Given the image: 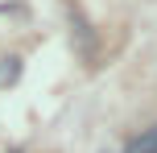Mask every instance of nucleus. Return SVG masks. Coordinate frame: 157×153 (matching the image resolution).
<instances>
[{"label":"nucleus","instance_id":"obj_1","mask_svg":"<svg viewBox=\"0 0 157 153\" xmlns=\"http://www.w3.org/2000/svg\"><path fill=\"white\" fill-rule=\"evenodd\" d=\"M128 153H157V124H153V128H145L141 137H132Z\"/></svg>","mask_w":157,"mask_h":153},{"label":"nucleus","instance_id":"obj_2","mask_svg":"<svg viewBox=\"0 0 157 153\" xmlns=\"http://www.w3.org/2000/svg\"><path fill=\"white\" fill-rule=\"evenodd\" d=\"M0 79H4V83H17V79H21V58H8V62L0 66Z\"/></svg>","mask_w":157,"mask_h":153}]
</instances>
